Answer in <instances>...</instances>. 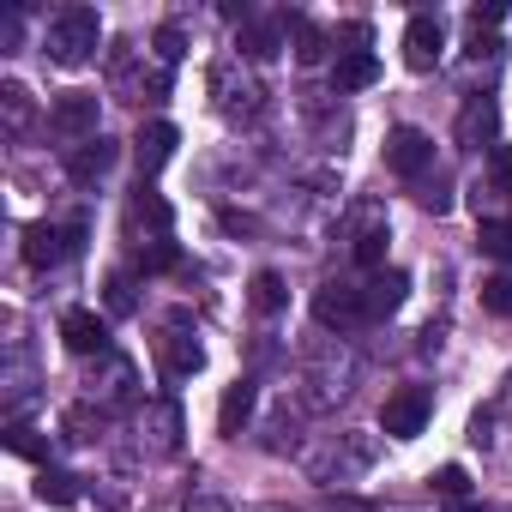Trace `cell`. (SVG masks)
<instances>
[{
  "label": "cell",
  "mask_w": 512,
  "mask_h": 512,
  "mask_svg": "<svg viewBox=\"0 0 512 512\" xmlns=\"http://www.w3.org/2000/svg\"><path fill=\"white\" fill-rule=\"evenodd\" d=\"M356 380H362V362H356V350L344 344V338H332V344H314L308 350V368H302V404L308 410H332V404H344L350 392H356Z\"/></svg>",
  "instance_id": "6da1fadb"
},
{
  "label": "cell",
  "mask_w": 512,
  "mask_h": 512,
  "mask_svg": "<svg viewBox=\"0 0 512 512\" xmlns=\"http://www.w3.org/2000/svg\"><path fill=\"white\" fill-rule=\"evenodd\" d=\"M205 91H211L223 121H260L266 115V85L253 73V61H241V55H217L205 73Z\"/></svg>",
  "instance_id": "7a4b0ae2"
},
{
  "label": "cell",
  "mask_w": 512,
  "mask_h": 512,
  "mask_svg": "<svg viewBox=\"0 0 512 512\" xmlns=\"http://www.w3.org/2000/svg\"><path fill=\"white\" fill-rule=\"evenodd\" d=\"M302 464H308V476H314L326 494H344V488L374 464V440H368V434H326L320 446L302 452Z\"/></svg>",
  "instance_id": "3957f363"
},
{
  "label": "cell",
  "mask_w": 512,
  "mask_h": 512,
  "mask_svg": "<svg viewBox=\"0 0 512 512\" xmlns=\"http://www.w3.org/2000/svg\"><path fill=\"white\" fill-rule=\"evenodd\" d=\"M169 79H175V67L157 61V49L115 43V55H109V85H115V97H127V103H157V97H169Z\"/></svg>",
  "instance_id": "277c9868"
},
{
  "label": "cell",
  "mask_w": 512,
  "mask_h": 512,
  "mask_svg": "<svg viewBox=\"0 0 512 512\" xmlns=\"http://www.w3.org/2000/svg\"><path fill=\"white\" fill-rule=\"evenodd\" d=\"M97 49H103V19H97V7H61V13L49 19V31H43V55H49L55 67H85Z\"/></svg>",
  "instance_id": "5b68a950"
},
{
  "label": "cell",
  "mask_w": 512,
  "mask_h": 512,
  "mask_svg": "<svg viewBox=\"0 0 512 512\" xmlns=\"http://www.w3.org/2000/svg\"><path fill=\"white\" fill-rule=\"evenodd\" d=\"M181 404L175 398H145L133 410V452L139 458H175L181 452Z\"/></svg>",
  "instance_id": "8992f818"
},
{
  "label": "cell",
  "mask_w": 512,
  "mask_h": 512,
  "mask_svg": "<svg viewBox=\"0 0 512 512\" xmlns=\"http://www.w3.org/2000/svg\"><path fill=\"white\" fill-rule=\"evenodd\" d=\"M85 398H91L97 410H121V404L139 410V368H133L121 350H103V356L91 362V374H85Z\"/></svg>",
  "instance_id": "52a82bcc"
},
{
  "label": "cell",
  "mask_w": 512,
  "mask_h": 512,
  "mask_svg": "<svg viewBox=\"0 0 512 512\" xmlns=\"http://www.w3.org/2000/svg\"><path fill=\"white\" fill-rule=\"evenodd\" d=\"M344 235H350V253H356L362 272H380V266H386L392 223H386V205H380V199H356L350 217H344Z\"/></svg>",
  "instance_id": "ba28073f"
},
{
  "label": "cell",
  "mask_w": 512,
  "mask_h": 512,
  "mask_svg": "<svg viewBox=\"0 0 512 512\" xmlns=\"http://www.w3.org/2000/svg\"><path fill=\"white\" fill-rule=\"evenodd\" d=\"M97 121H103V103H97V91H61V97L49 103V133H55L67 151H79V145L103 139V133H97Z\"/></svg>",
  "instance_id": "9c48e42d"
},
{
  "label": "cell",
  "mask_w": 512,
  "mask_h": 512,
  "mask_svg": "<svg viewBox=\"0 0 512 512\" xmlns=\"http://www.w3.org/2000/svg\"><path fill=\"white\" fill-rule=\"evenodd\" d=\"M205 368V344H199V332L187 326V314H175L169 326H163V338H157V374L169 380V386H181V380H193Z\"/></svg>",
  "instance_id": "30bf717a"
},
{
  "label": "cell",
  "mask_w": 512,
  "mask_h": 512,
  "mask_svg": "<svg viewBox=\"0 0 512 512\" xmlns=\"http://www.w3.org/2000/svg\"><path fill=\"white\" fill-rule=\"evenodd\" d=\"M314 320L326 326V332H356L362 320H368V296H362V284H350V278H326L320 290H314Z\"/></svg>",
  "instance_id": "8fae6325"
},
{
  "label": "cell",
  "mask_w": 512,
  "mask_h": 512,
  "mask_svg": "<svg viewBox=\"0 0 512 512\" xmlns=\"http://www.w3.org/2000/svg\"><path fill=\"white\" fill-rule=\"evenodd\" d=\"M229 19H235V49H241V61H272V55L290 43V19H278V13L229 7Z\"/></svg>",
  "instance_id": "7c38bea8"
},
{
  "label": "cell",
  "mask_w": 512,
  "mask_h": 512,
  "mask_svg": "<svg viewBox=\"0 0 512 512\" xmlns=\"http://www.w3.org/2000/svg\"><path fill=\"white\" fill-rule=\"evenodd\" d=\"M458 145L464 151H500V103L488 91H470L464 109H458Z\"/></svg>",
  "instance_id": "4fadbf2b"
},
{
  "label": "cell",
  "mask_w": 512,
  "mask_h": 512,
  "mask_svg": "<svg viewBox=\"0 0 512 512\" xmlns=\"http://www.w3.org/2000/svg\"><path fill=\"white\" fill-rule=\"evenodd\" d=\"M428 416H434V392H428V386H398V392L386 398V410H380V428H386L392 440H416V434L428 428Z\"/></svg>",
  "instance_id": "5bb4252c"
},
{
  "label": "cell",
  "mask_w": 512,
  "mask_h": 512,
  "mask_svg": "<svg viewBox=\"0 0 512 512\" xmlns=\"http://www.w3.org/2000/svg\"><path fill=\"white\" fill-rule=\"evenodd\" d=\"M79 247H85V223H31L25 229V260L31 266H61Z\"/></svg>",
  "instance_id": "9a60e30c"
},
{
  "label": "cell",
  "mask_w": 512,
  "mask_h": 512,
  "mask_svg": "<svg viewBox=\"0 0 512 512\" xmlns=\"http://www.w3.org/2000/svg\"><path fill=\"white\" fill-rule=\"evenodd\" d=\"M386 169L404 175V181H422L434 169V139L422 127H392L386 133Z\"/></svg>",
  "instance_id": "2e32d148"
},
{
  "label": "cell",
  "mask_w": 512,
  "mask_h": 512,
  "mask_svg": "<svg viewBox=\"0 0 512 512\" xmlns=\"http://www.w3.org/2000/svg\"><path fill=\"white\" fill-rule=\"evenodd\" d=\"M440 55H446V25H440V13H416V19L404 25V67H410V73H434Z\"/></svg>",
  "instance_id": "e0dca14e"
},
{
  "label": "cell",
  "mask_w": 512,
  "mask_h": 512,
  "mask_svg": "<svg viewBox=\"0 0 512 512\" xmlns=\"http://www.w3.org/2000/svg\"><path fill=\"white\" fill-rule=\"evenodd\" d=\"M169 229H175L169 199H163V193H151V187H139V193L127 199V235H133L139 247H151V241H169Z\"/></svg>",
  "instance_id": "ac0fdd59"
},
{
  "label": "cell",
  "mask_w": 512,
  "mask_h": 512,
  "mask_svg": "<svg viewBox=\"0 0 512 512\" xmlns=\"http://www.w3.org/2000/svg\"><path fill=\"white\" fill-rule=\"evenodd\" d=\"M175 145H181L175 121H145V127L133 133V163H139V175H157V169L175 157Z\"/></svg>",
  "instance_id": "d6986e66"
},
{
  "label": "cell",
  "mask_w": 512,
  "mask_h": 512,
  "mask_svg": "<svg viewBox=\"0 0 512 512\" xmlns=\"http://www.w3.org/2000/svg\"><path fill=\"white\" fill-rule=\"evenodd\" d=\"M362 296H368V320H386V314H398V308H404V296H410V272L380 266V272H368Z\"/></svg>",
  "instance_id": "ffe728a7"
},
{
  "label": "cell",
  "mask_w": 512,
  "mask_h": 512,
  "mask_svg": "<svg viewBox=\"0 0 512 512\" xmlns=\"http://www.w3.org/2000/svg\"><path fill=\"white\" fill-rule=\"evenodd\" d=\"M61 338H67L73 356H103V350H109V326H103L91 308H67V314H61Z\"/></svg>",
  "instance_id": "44dd1931"
},
{
  "label": "cell",
  "mask_w": 512,
  "mask_h": 512,
  "mask_svg": "<svg viewBox=\"0 0 512 512\" xmlns=\"http://www.w3.org/2000/svg\"><path fill=\"white\" fill-rule=\"evenodd\" d=\"M0 386H7V410H13V422H25V410H31V398H37V368H31V356L13 344L7 350V374H0Z\"/></svg>",
  "instance_id": "7402d4cb"
},
{
  "label": "cell",
  "mask_w": 512,
  "mask_h": 512,
  "mask_svg": "<svg viewBox=\"0 0 512 512\" xmlns=\"http://www.w3.org/2000/svg\"><path fill=\"white\" fill-rule=\"evenodd\" d=\"M115 157H121V145H115V139H91V145L67 151V175H73L79 187H97V181L115 169Z\"/></svg>",
  "instance_id": "603a6c76"
},
{
  "label": "cell",
  "mask_w": 512,
  "mask_h": 512,
  "mask_svg": "<svg viewBox=\"0 0 512 512\" xmlns=\"http://www.w3.org/2000/svg\"><path fill=\"white\" fill-rule=\"evenodd\" d=\"M0 127H7V139H31L37 133V103H31V91L19 79L0 85Z\"/></svg>",
  "instance_id": "cb8c5ba5"
},
{
  "label": "cell",
  "mask_w": 512,
  "mask_h": 512,
  "mask_svg": "<svg viewBox=\"0 0 512 512\" xmlns=\"http://www.w3.org/2000/svg\"><path fill=\"white\" fill-rule=\"evenodd\" d=\"M380 79V61H374V49H338V61H332V91L344 97V91H368Z\"/></svg>",
  "instance_id": "d4e9b609"
},
{
  "label": "cell",
  "mask_w": 512,
  "mask_h": 512,
  "mask_svg": "<svg viewBox=\"0 0 512 512\" xmlns=\"http://www.w3.org/2000/svg\"><path fill=\"white\" fill-rule=\"evenodd\" d=\"M253 404H260V386H253V380H235V386L223 392V410H217V428H223L229 440H241V428L253 422Z\"/></svg>",
  "instance_id": "484cf974"
},
{
  "label": "cell",
  "mask_w": 512,
  "mask_h": 512,
  "mask_svg": "<svg viewBox=\"0 0 512 512\" xmlns=\"http://www.w3.org/2000/svg\"><path fill=\"white\" fill-rule=\"evenodd\" d=\"M290 43H296V61H302V67H320V61L332 55V37H326L314 19H302V13L290 19Z\"/></svg>",
  "instance_id": "4316f807"
},
{
  "label": "cell",
  "mask_w": 512,
  "mask_h": 512,
  "mask_svg": "<svg viewBox=\"0 0 512 512\" xmlns=\"http://www.w3.org/2000/svg\"><path fill=\"white\" fill-rule=\"evenodd\" d=\"M37 500H43V506H73V500H79V476L43 464V470H37Z\"/></svg>",
  "instance_id": "83f0119b"
},
{
  "label": "cell",
  "mask_w": 512,
  "mask_h": 512,
  "mask_svg": "<svg viewBox=\"0 0 512 512\" xmlns=\"http://www.w3.org/2000/svg\"><path fill=\"white\" fill-rule=\"evenodd\" d=\"M247 302H253V314H278L284 302H290V290H284V278L278 272H260V278H253V290H247Z\"/></svg>",
  "instance_id": "f1b7e54d"
},
{
  "label": "cell",
  "mask_w": 512,
  "mask_h": 512,
  "mask_svg": "<svg viewBox=\"0 0 512 512\" xmlns=\"http://www.w3.org/2000/svg\"><path fill=\"white\" fill-rule=\"evenodd\" d=\"M103 302H109L115 320L133 314V308H139V284H133V272H109V278H103Z\"/></svg>",
  "instance_id": "f546056e"
},
{
  "label": "cell",
  "mask_w": 512,
  "mask_h": 512,
  "mask_svg": "<svg viewBox=\"0 0 512 512\" xmlns=\"http://www.w3.org/2000/svg\"><path fill=\"white\" fill-rule=\"evenodd\" d=\"M428 482H434V494H446V500H470V476H464V464H440Z\"/></svg>",
  "instance_id": "4dcf8cb0"
},
{
  "label": "cell",
  "mask_w": 512,
  "mask_h": 512,
  "mask_svg": "<svg viewBox=\"0 0 512 512\" xmlns=\"http://www.w3.org/2000/svg\"><path fill=\"white\" fill-rule=\"evenodd\" d=\"M476 241L494 260H512V223H476Z\"/></svg>",
  "instance_id": "1f68e13d"
},
{
  "label": "cell",
  "mask_w": 512,
  "mask_h": 512,
  "mask_svg": "<svg viewBox=\"0 0 512 512\" xmlns=\"http://www.w3.org/2000/svg\"><path fill=\"white\" fill-rule=\"evenodd\" d=\"M139 266L145 272H175L181 266V247L175 241H151V247H139Z\"/></svg>",
  "instance_id": "d6a6232c"
},
{
  "label": "cell",
  "mask_w": 512,
  "mask_h": 512,
  "mask_svg": "<svg viewBox=\"0 0 512 512\" xmlns=\"http://www.w3.org/2000/svg\"><path fill=\"white\" fill-rule=\"evenodd\" d=\"M482 308H488V314H500V320H512V278H506V272L482 284Z\"/></svg>",
  "instance_id": "836d02e7"
},
{
  "label": "cell",
  "mask_w": 512,
  "mask_h": 512,
  "mask_svg": "<svg viewBox=\"0 0 512 512\" xmlns=\"http://www.w3.org/2000/svg\"><path fill=\"white\" fill-rule=\"evenodd\" d=\"M151 49H157V61H169V67H175V61L187 55V31H181V25H163V31L151 37Z\"/></svg>",
  "instance_id": "e575fe53"
},
{
  "label": "cell",
  "mask_w": 512,
  "mask_h": 512,
  "mask_svg": "<svg viewBox=\"0 0 512 512\" xmlns=\"http://www.w3.org/2000/svg\"><path fill=\"white\" fill-rule=\"evenodd\" d=\"M7 446H13L19 458H43V452H49V446H43V434H37L31 422H13V428H7Z\"/></svg>",
  "instance_id": "d590c367"
},
{
  "label": "cell",
  "mask_w": 512,
  "mask_h": 512,
  "mask_svg": "<svg viewBox=\"0 0 512 512\" xmlns=\"http://www.w3.org/2000/svg\"><path fill=\"white\" fill-rule=\"evenodd\" d=\"M500 19H506V7H500V0H488V7H470V31H476V37H482V31H494Z\"/></svg>",
  "instance_id": "8d00e7d4"
},
{
  "label": "cell",
  "mask_w": 512,
  "mask_h": 512,
  "mask_svg": "<svg viewBox=\"0 0 512 512\" xmlns=\"http://www.w3.org/2000/svg\"><path fill=\"white\" fill-rule=\"evenodd\" d=\"M320 512H380V506H374V500H356V494H326Z\"/></svg>",
  "instance_id": "74e56055"
},
{
  "label": "cell",
  "mask_w": 512,
  "mask_h": 512,
  "mask_svg": "<svg viewBox=\"0 0 512 512\" xmlns=\"http://www.w3.org/2000/svg\"><path fill=\"white\" fill-rule=\"evenodd\" d=\"M422 205H428L434 217H440V211H452V193H446V181H428V187H422Z\"/></svg>",
  "instance_id": "f35d334b"
},
{
  "label": "cell",
  "mask_w": 512,
  "mask_h": 512,
  "mask_svg": "<svg viewBox=\"0 0 512 512\" xmlns=\"http://www.w3.org/2000/svg\"><path fill=\"white\" fill-rule=\"evenodd\" d=\"M187 512H235V506L217 500V494H187Z\"/></svg>",
  "instance_id": "ab89813d"
},
{
  "label": "cell",
  "mask_w": 512,
  "mask_h": 512,
  "mask_svg": "<svg viewBox=\"0 0 512 512\" xmlns=\"http://www.w3.org/2000/svg\"><path fill=\"white\" fill-rule=\"evenodd\" d=\"M452 512H488V506H470V500H452Z\"/></svg>",
  "instance_id": "60d3db41"
},
{
  "label": "cell",
  "mask_w": 512,
  "mask_h": 512,
  "mask_svg": "<svg viewBox=\"0 0 512 512\" xmlns=\"http://www.w3.org/2000/svg\"><path fill=\"white\" fill-rule=\"evenodd\" d=\"M253 512H290V506H253Z\"/></svg>",
  "instance_id": "b9f144b4"
},
{
  "label": "cell",
  "mask_w": 512,
  "mask_h": 512,
  "mask_svg": "<svg viewBox=\"0 0 512 512\" xmlns=\"http://www.w3.org/2000/svg\"><path fill=\"white\" fill-rule=\"evenodd\" d=\"M506 223H512V217H506Z\"/></svg>",
  "instance_id": "7bdbcfd3"
}]
</instances>
